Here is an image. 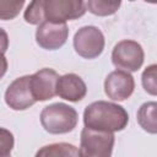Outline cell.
Returning <instances> with one entry per match:
<instances>
[{
  "instance_id": "6da1fadb",
  "label": "cell",
  "mask_w": 157,
  "mask_h": 157,
  "mask_svg": "<svg viewBox=\"0 0 157 157\" xmlns=\"http://www.w3.org/2000/svg\"><path fill=\"white\" fill-rule=\"evenodd\" d=\"M129 123V114L124 107L107 101L92 102L85 108L83 124L102 131H121Z\"/></svg>"
},
{
  "instance_id": "7a4b0ae2",
  "label": "cell",
  "mask_w": 157,
  "mask_h": 157,
  "mask_svg": "<svg viewBox=\"0 0 157 157\" xmlns=\"http://www.w3.org/2000/svg\"><path fill=\"white\" fill-rule=\"evenodd\" d=\"M78 114L76 109L65 103L49 104L40 112V124L49 134H67L76 128Z\"/></svg>"
},
{
  "instance_id": "3957f363",
  "label": "cell",
  "mask_w": 157,
  "mask_h": 157,
  "mask_svg": "<svg viewBox=\"0 0 157 157\" xmlns=\"http://www.w3.org/2000/svg\"><path fill=\"white\" fill-rule=\"evenodd\" d=\"M115 142L114 132L85 126L81 130L78 153L83 157H109Z\"/></svg>"
},
{
  "instance_id": "277c9868",
  "label": "cell",
  "mask_w": 157,
  "mask_h": 157,
  "mask_svg": "<svg viewBox=\"0 0 157 157\" xmlns=\"http://www.w3.org/2000/svg\"><path fill=\"white\" fill-rule=\"evenodd\" d=\"M145 53L140 43L132 39H123L118 42L112 52L113 65L128 72H135L141 69Z\"/></svg>"
},
{
  "instance_id": "5b68a950",
  "label": "cell",
  "mask_w": 157,
  "mask_h": 157,
  "mask_svg": "<svg viewBox=\"0 0 157 157\" xmlns=\"http://www.w3.org/2000/svg\"><path fill=\"white\" fill-rule=\"evenodd\" d=\"M105 39L96 26H83L74 36V49L85 59L98 58L104 49Z\"/></svg>"
},
{
  "instance_id": "8992f818",
  "label": "cell",
  "mask_w": 157,
  "mask_h": 157,
  "mask_svg": "<svg viewBox=\"0 0 157 157\" xmlns=\"http://www.w3.org/2000/svg\"><path fill=\"white\" fill-rule=\"evenodd\" d=\"M85 0H44L45 20L66 22L77 20L86 13Z\"/></svg>"
},
{
  "instance_id": "52a82bcc",
  "label": "cell",
  "mask_w": 157,
  "mask_h": 157,
  "mask_svg": "<svg viewBox=\"0 0 157 157\" xmlns=\"http://www.w3.org/2000/svg\"><path fill=\"white\" fill-rule=\"evenodd\" d=\"M69 37V28L66 22H53L43 21L38 25L36 31L37 44L47 50H56L61 48Z\"/></svg>"
},
{
  "instance_id": "ba28073f",
  "label": "cell",
  "mask_w": 157,
  "mask_h": 157,
  "mask_svg": "<svg viewBox=\"0 0 157 157\" xmlns=\"http://www.w3.org/2000/svg\"><path fill=\"white\" fill-rule=\"evenodd\" d=\"M5 103L13 110H25L36 103L31 90V75L15 78L5 91Z\"/></svg>"
},
{
  "instance_id": "9c48e42d",
  "label": "cell",
  "mask_w": 157,
  "mask_h": 157,
  "mask_svg": "<svg viewBox=\"0 0 157 157\" xmlns=\"http://www.w3.org/2000/svg\"><path fill=\"white\" fill-rule=\"evenodd\" d=\"M135 90V80L132 75L124 70H114L108 74L104 80V92L113 101L128 99Z\"/></svg>"
},
{
  "instance_id": "30bf717a",
  "label": "cell",
  "mask_w": 157,
  "mask_h": 157,
  "mask_svg": "<svg viewBox=\"0 0 157 157\" xmlns=\"http://www.w3.org/2000/svg\"><path fill=\"white\" fill-rule=\"evenodd\" d=\"M59 74L49 67H44L31 75V90L36 102H44L56 96V82Z\"/></svg>"
},
{
  "instance_id": "8fae6325",
  "label": "cell",
  "mask_w": 157,
  "mask_h": 157,
  "mask_svg": "<svg viewBox=\"0 0 157 157\" xmlns=\"http://www.w3.org/2000/svg\"><path fill=\"white\" fill-rule=\"evenodd\" d=\"M87 86L76 74H65L59 76L56 82V96L69 102H78L85 98Z\"/></svg>"
},
{
  "instance_id": "7c38bea8",
  "label": "cell",
  "mask_w": 157,
  "mask_h": 157,
  "mask_svg": "<svg viewBox=\"0 0 157 157\" xmlns=\"http://www.w3.org/2000/svg\"><path fill=\"white\" fill-rule=\"evenodd\" d=\"M156 109L157 103L156 102H146L141 104L136 113V119L139 125L147 131L148 134L155 135L157 132V121H156Z\"/></svg>"
},
{
  "instance_id": "4fadbf2b",
  "label": "cell",
  "mask_w": 157,
  "mask_h": 157,
  "mask_svg": "<svg viewBox=\"0 0 157 157\" xmlns=\"http://www.w3.org/2000/svg\"><path fill=\"white\" fill-rule=\"evenodd\" d=\"M121 5V0H87L86 9L96 16L105 17L114 15Z\"/></svg>"
},
{
  "instance_id": "5bb4252c",
  "label": "cell",
  "mask_w": 157,
  "mask_h": 157,
  "mask_svg": "<svg viewBox=\"0 0 157 157\" xmlns=\"http://www.w3.org/2000/svg\"><path fill=\"white\" fill-rule=\"evenodd\" d=\"M37 157L39 156H80L78 153V148L71 144H66V142H59V144H52V145H47L43 146L37 153Z\"/></svg>"
},
{
  "instance_id": "9a60e30c",
  "label": "cell",
  "mask_w": 157,
  "mask_h": 157,
  "mask_svg": "<svg viewBox=\"0 0 157 157\" xmlns=\"http://www.w3.org/2000/svg\"><path fill=\"white\" fill-rule=\"evenodd\" d=\"M23 18L29 25H40L45 21L44 0H32L23 12Z\"/></svg>"
},
{
  "instance_id": "2e32d148",
  "label": "cell",
  "mask_w": 157,
  "mask_h": 157,
  "mask_svg": "<svg viewBox=\"0 0 157 157\" xmlns=\"http://www.w3.org/2000/svg\"><path fill=\"white\" fill-rule=\"evenodd\" d=\"M26 0H0V20L16 18L25 6Z\"/></svg>"
},
{
  "instance_id": "e0dca14e",
  "label": "cell",
  "mask_w": 157,
  "mask_h": 157,
  "mask_svg": "<svg viewBox=\"0 0 157 157\" xmlns=\"http://www.w3.org/2000/svg\"><path fill=\"white\" fill-rule=\"evenodd\" d=\"M156 77H157V65L156 64L147 66L144 70L142 76H141L142 87L151 96L157 94V78Z\"/></svg>"
},
{
  "instance_id": "ac0fdd59",
  "label": "cell",
  "mask_w": 157,
  "mask_h": 157,
  "mask_svg": "<svg viewBox=\"0 0 157 157\" xmlns=\"http://www.w3.org/2000/svg\"><path fill=\"white\" fill-rule=\"evenodd\" d=\"M13 146H15L13 134L5 128H0V157L10 156Z\"/></svg>"
},
{
  "instance_id": "d6986e66",
  "label": "cell",
  "mask_w": 157,
  "mask_h": 157,
  "mask_svg": "<svg viewBox=\"0 0 157 157\" xmlns=\"http://www.w3.org/2000/svg\"><path fill=\"white\" fill-rule=\"evenodd\" d=\"M9 48V36L4 28L0 27V54H5Z\"/></svg>"
},
{
  "instance_id": "ffe728a7",
  "label": "cell",
  "mask_w": 157,
  "mask_h": 157,
  "mask_svg": "<svg viewBox=\"0 0 157 157\" xmlns=\"http://www.w3.org/2000/svg\"><path fill=\"white\" fill-rule=\"evenodd\" d=\"M6 71H7V60L4 54H0V78H2Z\"/></svg>"
},
{
  "instance_id": "44dd1931",
  "label": "cell",
  "mask_w": 157,
  "mask_h": 157,
  "mask_svg": "<svg viewBox=\"0 0 157 157\" xmlns=\"http://www.w3.org/2000/svg\"><path fill=\"white\" fill-rule=\"evenodd\" d=\"M144 1L150 2V4H156V2H157V0H144Z\"/></svg>"
},
{
  "instance_id": "7402d4cb",
  "label": "cell",
  "mask_w": 157,
  "mask_h": 157,
  "mask_svg": "<svg viewBox=\"0 0 157 157\" xmlns=\"http://www.w3.org/2000/svg\"><path fill=\"white\" fill-rule=\"evenodd\" d=\"M129 1H135V0H129Z\"/></svg>"
}]
</instances>
